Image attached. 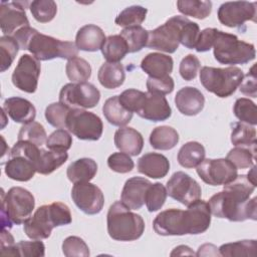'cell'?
Segmentation results:
<instances>
[{"label":"cell","mask_w":257,"mask_h":257,"mask_svg":"<svg viewBox=\"0 0 257 257\" xmlns=\"http://www.w3.org/2000/svg\"><path fill=\"white\" fill-rule=\"evenodd\" d=\"M255 188L246 175H238L232 182L224 185L223 191L210 198L208 205L211 214L231 222H243L248 219L256 221L257 198L250 199Z\"/></svg>","instance_id":"obj_1"},{"label":"cell","mask_w":257,"mask_h":257,"mask_svg":"<svg viewBox=\"0 0 257 257\" xmlns=\"http://www.w3.org/2000/svg\"><path fill=\"white\" fill-rule=\"evenodd\" d=\"M211 224V211L208 202L197 200L187 210L168 209L155 218L153 228L161 236L197 235L208 230Z\"/></svg>","instance_id":"obj_2"},{"label":"cell","mask_w":257,"mask_h":257,"mask_svg":"<svg viewBox=\"0 0 257 257\" xmlns=\"http://www.w3.org/2000/svg\"><path fill=\"white\" fill-rule=\"evenodd\" d=\"M71 221L72 218L68 206L61 202H53L49 205L40 206L24 222L23 230L30 239L42 240L51 235L53 228L68 225Z\"/></svg>","instance_id":"obj_3"},{"label":"cell","mask_w":257,"mask_h":257,"mask_svg":"<svg viewBox=\"0 0 257 257\" xmlns=\"http://www.w3.org/2000/svg\"><path fill=\"white\" fill-rule=\"evenodd\" d=\"M106 224L109 237L115 241H135L145 231L142 216L132 212L121 201H116L109 207Z\"/></svg>","instance_id":"obj_4"},{"label":"cell","mask_w":257,"mask_h":257,"mask_svg":"<svg viewBox=\"0 0 257 257\" xmlns=\"http://www.w3.org/2000/svg\"><path fill=\"white\" fill-rule=\"evenodd\" d=\"M1 203L2 228L24 224L35 207V199L32 193L21 187H12L7 193L2 190Z\"/></svg>","instance_id":"obj_5"},{"label":"cell","mask_w":257,"mask_h":257,"mask_svg":"<svg viewBox=\"0 0 257 257\" xmlns=\"http://www.w3.org/2000/svg\"><path fill=\"white\" fill-rule=\"evenodd\" d=\"M214 57L222 64H245L255 58L256 51L252 43L239 40L234 34L217 30L213 44Z\"/></svg>","instance_id":"obj_6"},{"label":"cell","mask_w":257,"mask_h":257,"mask_svg":"<svg viewBox=\"0 0 257 257\" xmlns=\"http://www.w3.org/2000/svg\"><path fill=\"white\" fill-rule=\"evenodd\" d=\"M243 77L242 69L236 66L225 68L204 66L200 70L202 85L221 98L231 96L241 84Z\"/></svg>","instance_id":"obj_7"},{"label":"cell","mask_w":257,"mask_h":257,"mask_svg":"<svg viewBox=\"0 0 257 257\" xmlns=\"http://www.w3.org/2000/svg\"><path fill=\"white\" fill-rule=\"evenodd\" d=\"M24 50H28L39 61L54 58L69 60L78 55V49L75 43L62 41L52 36L39 33L36 29L28 38Z\"/></svg>","instance_id":"obj_8"},{"label":"cell","mask_w":257,"mask_h":257,"mask_svg":"<svg viewBox=\"0 0 257 257\" xmlns=\"http://www.w3.org/2000/svg\"><path fill=\"white\" fill-rule=\"evenodd\" d=\"M66 128L77 139L83 141H97L103 131V124L98 115L83 108L70 109Z\"/></svg>","instance_id":"obj_9"},{"label":"cell","mask_w":257,"mask_h":257,"mask_svg":"<svg viewBox=\"0 0 257 257\" xmlns=\"http://www.w3.org/2000/svg\"><path fill=\"white\" fill-rule=\"evenodd\" d=\"M100 99L99 90L89 82H70L62 86L59 102L72 108H92Z\"/></svg>","instance_id":"obj_10"},{"label":"cell","mask_w":257,"mask_h":257,"mask_svg":"<svg viewBox=\"0 0 257 257\" xmlns=\"http://www.w3.org/2000/svg\"><path fill=\"white\" fill-rule=\"evenodd\" d=\"M196 170L202 181L211 186H224L238 176V169L227 159H204Z\"/></svg>","instance_id":"obj_11"},{"label":"cell","mask_w":257,"mask_h":257,"mask_svg":"<svg viewBox=\"0 0 257 257\" xmlns=\"http://www.w3.org/2000/svg\"><path fill=\"white\" fill-rule=\"evenodd\" d=\"M181 34L178 17L173 16L163 25L149 31L147 46L151 49L174 53L180 45Z\"/></svg>","instance_id":"obj_12"},{"label":"cell","mask_w":257,"mask_h":257,"mask_svg":"<svg viewBox=\"0 0 257 257\" xmlns=\"http://www.w3.org/2000/svg\"><path fill=\"white\" fill-rule=\"evenodd\" d=\"M166 189L171 198L187 207L199 200L202 195V189L198 182L182 171L172 175L167 182Z\"/></svg>","instance_id":"obj_13"},{"label":"cell","mask_w":257,"mask_h":257,"mask_svg":"<svg viewBox=\"0 0 257 257\" xmlns=\"http://www.w3.org/2000/svg\"><path fill=\"white\" fill-rule=\"evenodd\" d=\"M256 2L248 1L225 2L218 9V19L230 28L241 27L246 21L256 22Z\"/></svg>","instance_id":"obj_14"},{"label":"cell","mask_w":257,"mask_h":257,"mask_svg":"<svg viewBox=\"0 0 257 257\" xmlns=\"http://www.w3.org/2000/svg\"><path fill=\"white\" fill-rule=\"evenodd\" d=\"M41 65L33 55L23 54L12 73L13 85L27 93H33L37 89Z\"/></svg>","instance_id":"obj_15"},{"label":"cell","mask_w":257,"mask_h":257,"mask_svg":"<svg viewBox=\"0 0 257 257\" xmlns=\"http://www.w3.org/2000/svg\"><path fill=\"white\" fill-rule=\"evenodd\" d=\"M71 198L76 207L86 215L98 214L104 205L101 190L89 182L75 183L71 189Z\"/></svg>","instance_id":"obj_16"},{"label":"cell","mask_w":257,"mask_h":257,"mask_svg":"<svg viewBox=\"0 0 257 257\" xmlns=\"http://www.w3.org/2000/svg\"><path fill=\"white\" fill-rule=\"evenodd\" d=\"M29 2L16 1L0 3V26L4 35L10 36L18 29L29 26V20L26 16V8Z\"/></svg>","instance_id":"obj_17"},{"label":"cell","mask_w":257,"mask_h":257,"mask_svg":"<svg viewBox=\"0 0 257 257\" xmlns=\"http://www.w3.org/2000/svg\"><path fill=\"white\" fill-rule=\"evenodd\" d=\"M137 114L154 122L163 121L172 115V108L164 95L147 92L143 105Z\"/></svg>","instance_id":"obj_18"},{"label":"cell","mask_w":257,"mask_h":257,"mask_svg":"<svg viewBox=\"0 0 257 257\" xmlns=\"http://www.w3.org/2000/svg\"><path fill=\"white\" fill-rule=\"evenodd\" d=\"M152 183L142 177H133L125 181L121 194V202L131 210H139L145 204L146 194Z\"/></svg>","instance_id":"obj_19"},{"label":"cell","mask_w":257,"mask_h":257,"mask_svg":"<svg viewBox=\"0 0 257 257\" xmlns=\"http://www.w3.org/2000/svg\"><path fill=\"white\" fill-rule=\"evenodd\" d=\"M175 103L182 114L193 116L200 113L204 108L205 97L198 88L185 86L177 92Z\"/></svg>","instance_id":"obj_20"},{"label":"cell","mask_w":257,"mask_h":257,"mask_svg":"<svg viewBox=\"0 0 257 257\" xmlns=\"http://www.w3.org/2000/svg\"><path fill=\"white\" fill-rule=\"evenodd\" d=\"M3 109L12 120L22 124L33 121L36 116V109L32 102L18 96L6 98L3 102Z\"/></svg>","instance_id":"obj_21"},{"label":"cell","mask_w":257,"mask_h":257,"mask_svg":"<svg viewBox=\"0 0 257 257\" xmlns=\"http://www.w3.org/2000/svg\"><path fill=\"white\" fill-rule=\"evenodd\" d=\"M138 171L152 179H161L170 171V162L162 154L147 153L138 161Z\"/></svg>","instance_id":"obj_22"},{"label":"cell","mask_w":257,"mask_h":257,"mask_svg":"<svg viewBox=\"0 0 257 257\" xmlns=\"http://www.w3.org/2000/svg\"><path fill=\"white\" fill-rule=\"evenodd\" d=\"M105 39L104 32L100 27L94 24H86L77 31L75 45L78 50L94 52L101 49Z\"/></svg>","instance_id":"obj_23"},{"label":"cell","mask_w":257,"mask_h":257,"mask_svg":"<svg viewBox=\"0 0 257 257\" xmlns=\"http://www.w3.org/2000/svg\"><path fill=\"white\" fill-rule=\"evenodd\" d=\"M114 145L120 151L130 156H138L142 153L144 139L140 132L130 126H122L114 133Z\"/></svg>","instance_id":"obj_24"},{"label":"cell","mask_w":257,"mask_h":257,"mask_svg":"<svg viewBox=\"0 0 257 257\" xmlns=\"http://www.w3.org/2000/svg\"><path fill=\"white\" fill-rule=\"evenodd\" d=\"M9 157L4 168L5 174L9 179L18 182H27L34 177L36 168L31 160L20 155Z\"/></svg>","instance_id":"obj_25"},{"label":"cell","mask_w":257,"mask_h":257,"mask_svg":"<svg viewBox=\"0 0 257 257\" xmlns=\"http://www.w3.org/2000/svg\"><path fill=\"white\" fill-rule=\"evenodd\" d=\"M173 58L167 54L153 52L147 54L141 62V68L150 77H165L173 71Z\"/></svg>","instance_id":"obj_26"},{"label":"cell","mask_w":257,"mask_h":257,"mask_svg":"<svg viewBox=\"0 0 257 257\" xmlns=\"http://www.w3.org/2000/svg\"><path fill=\"white\" fill-rule=\"evenodd\" d=\"M97 173V164L90 158H81L72 162L66 171L68 180L75 184L91 181Z\"/></svg>","instance_id":"obj_27"},{"label":"cell","mask_w":257,"mask_h":257,"mask_svg":"<svg viewBox=\"0 0 257 257\" xmlns=\"http://www.w3.org/2000/svg\"><path fill=\"white\" fill-rule=\"evenodd\" d=\"M105 119L112 125L124 126L133 118V112L125 109L118 100V95H113L105 100L102 106Z\"/></svg>","instance_id":"obj_28"},{"label":"cell","mask_w":257,"mask_h":257,"mask_svg":"<svg viewBox=\"0 0 257 257\" xmlns=\"http://www.w3.org/2000/svg\"><path fill=\"white\" fill-rule=\"evenodd\" d=\"M68 159V154L62 151L40 149L36 162V172L41 175H49L61 167Z\"/></svg>","instance_id":"obj_29"},{"label":"cell","mask_w":257,"mask_h":257,"mask_svg":"<svg viewBox=\"0 0 257 257\" xmlns=\"http://www.w3.org/2000/svg\"><path fill=\"white\" fill-rule=\"evenodd\" d=\"M97 78L99 83L107 89H114L119 87L124 79V68L120 63L104 62L97 72Z\"/></svg>","instance_id":"obj_30"},{"label":"cell","mask_w":257,"mask_h":257,"mask_svg":"<svg viewBox=\"0 0 257 257\" xmlns=\"http://www.w3.org/2000/svg\"><path fill=\"white\" fill-rule=\"evenodd\" d=\"M206 151L202 144L198 142H188L181 147L178 152V162L186 169L197 168L205 159Z\"/></svg>","instance_id":"obj_31"},{"label":"cell","mask_w":257,"mask_h":257,"mask_svg":"<svg viewBox=\"0 0 257 257\" xmlns=\"http://www.w3.org/2000/svg\"><path fill=\"white\" fill-rule=\"evenodd\" d=\"M179 143L178 132L169 125L155 127L150 135V144L156 150L168 151L177 146Z\"/></svg>","instance_id":"obj_32"},{"label":"cell","mask_w":257,"mask_h":257,"mask_svg":"<svg viewBox=\"0 0 257 257\" xmlns=\"http://www.w3.org/2000/svg\"><path fill=\"white\" fill-rule=\"evenodd\" d=\"M100 50L106 62L112 63H118L128 53L126 42L119 34L106 37Z\"/></svg>","instance_id":"obj_33"},{"label":"cell","mask_w":257,"mask_h":257,"mask_svg":"<svg viewBox=\"0 0 257 257\" xmlns=\"http://www.w3.org/2000/svg\"><path fill=\"white\" fill-rule=\"evenodd\" d=\"M119 35L126 42L128 53L141 51L147 46L149 39V31L141 25L125 27L120 31Z\"/></svg>","instance_id":"obj_34"},{"label":"cell","mask_w":257,"mask_h":257,"mask_svg":"<svg viewBox=\"0 0 257 257\" xmlns=\"http://www.w3.org/2000/svg\"><path fill=\"white\" fill-rule=\"evenodd\" d=\"M229 160L237 169H247L255 165L256 145L236 146L227 155Z\"/></svg>","instance_id":"obj_35"},{"label":"cell","mask_w":257,"mask_h":257,"mask_svg":"<svg viewBox=\"0 0 257 257\" xmlns=\"http://www.w3.org/2000/svg\"><path fill=\"white\" fill-rule=\"evenodd\" d=\"M177 7L185 16L205 19L211 14L212 2L200 0H179L177 1Z\"/></svg>","instance_id":"obj_36"},{"label":"cell","mask_w":257,"mask_h":257,"mask_svg":"<svg viewBox=\"0 0 257 257\" xmlns=\"http://www.w3.org/2000/svg\"><path fill=\"white\" fill-rule=\"evenodd\" d=\"M221 256L234 257V256H252L256 255L257 242L256 240H241L232 243H226L219 248Z\"/></svg>","instance_id":"obj_37"},{"label":"cell","mask_w":257,"mask_h":257,"mask_svg":"<svg viewBox=\"0 0 257 257\" xmlns=\"http://www.w3.org/2000/svg\"><path fill=\"white\" fill-rule=\"evenodd\" d=\"M65 72L71 82H84L91 76V66L85 59L76 56L67 61Z\"/></svg>","instance_id":"obj_38"},{"label":"cell","mask_w":257,"mask_h":257,"mask_svg":"<svg viewBox=\"0 0 257 257\" xmlns=\"http://www.w3.org/2000/svg\"><path fill=\"white\" fill-rule=\"evenodd\" d=\"M148 9L141 5H132L124 8L115 18L116 25L121 27L138 26L142 24L147 16Z\"/></svg>","instance_id":"obj_39"},{"label":"cell","mask_w":257,"mask_h":257,"mask_svg":"<svg viewBox=\"0 0 257 257\" xmlns=\"http://www.w3.org/2000/svg\"><path fill=\"white\" fill-rule=\"evenodd\" d=\"M177 17L181 34L180 43L189 49H195L201 32L199 25L196 22L189 20L185 16L177 15Z\"/></svg>","instance_id":"obj_40"},{"label":"cell","mask_w":257,"mask_h":257,"mask_svg":"<svg viewBox=\"0 0 257 257\" xmlns=\"http://www.w3.org/2000/svg\"><path fill=\"white\" fill-rule=\"evenodd\" d=\"M255 126L245 122H235L231 132V143L236 146L257 145Z\"/></svg>","instance_id":"obj_41"},{"label":"cell","mask_w":257,"mask_h":257,"mask_svg":"<svg viewBox=\"0 0 257 257\" xmlns=\"http://www.w3.org/2000/svg\"><path fill=\"white\" fill-rule=\"evenodd\" d=\"M18 141H27L38 147L46 143L47 135L44 126L37 121H30L23 124L18 133Z\"/></svg>","instance_id":"obj_42"},{"label":"cell","mask_w":257,"mask_h":257,"mask_svg":"<svg viewBox=\"0 0 257 257\" xmlns=\"http://www.w3.org/2000/svg\"><path fill=\"white\" fill-rule=\"evenodd\" d=\"M33 18L40 23L50 22L57 13V5L52 0H35L29 5Z\"/></svg>","instance_id":"obj_43"},{"label":"cell","mask_w":257,"mask_h":257,"mask_svg":"<svg viewBox=\"0 0 257 257\" xmlns=\"http://www.w3.org/2000/svg\"><path fill=\"white\" fill-rule=\"evenodd\" d=\"M233 112L241 122H245L253 126L257 124L256 104L251 99L246 97L236 99L233 106Z\"/></svg>","instance_id":"obj_44"},{"label":"cell","mask_w":257,"mask_h":257,"mask_svg":"<svg viewBox=\"0 0 257 257\" xmlns=\"http://www.w3.org/2000/svg\"><path fill=\"white\" fill-rule=\"evenodd\" d=\"M19 49L20 47L13 36L3 35L0 37L1 72H4L11 66Z\"/></svg>","instance_id":"obj_45"},{"label":"cell","mask_w":257,"mask_h":257,"mask_svg":"<svg viewBox=\"0 0 257 257\" xmlns=\"http://www.w3.org/2000/svg\"><path fill=\"white\" fill-rule=\"evenodd\" d=\"M168 193L166 187L161 183L152 184L146 194L145 204L149 212H156L160 210L167 199Z\"/></svg>","instance_id":"obj_46"},{"label":"cell","mask_w":257,"mask_h":257,"mask_svg":"<svg viewBox=\"0 0 257 257\" xmlns=\"http://www.w3.org/2000/svg\"><path fill=\"white\" fill-rule=\"evenodd\" d=\"M70 108L61 102H53L45 108V118L49 124L57 128H66V119Z\"/></svg>","instance_id":"obj_47"},{"label":"cell","mask_w":257,"mask_h":257,"mask_svg":"<svg viewBox=\"0 0 257 257\" xmlns=\"http://www.w3.org/2000/svg\"><path fill=\"white\" fill-rule=\"evenodd\" d=\"M62 252L66 257H88L89 248L86 243L77 236H69L62 242Z\"/></svg>","instance_id":"obj_48"},{"label":"cell","mask_w":257,"mask_h":257,"mask_svg":"<svg viewBox=\"0 0 257 257\" xmlns=\"http://www.w3.org/2000/svg\"><path fill=\"white\" fill-rule=\"evenodd\" d=\"M146 95H147V92H144L135 88H130L122 91L118 95V100L125 109L134 113L140 110L146 98Z\"/></svg>","instance_id":"obj_49"},{"label":"cell","mask_w":257,"mask_h":257,"mask_svg":"<svg viewBox=\"0 0 257 257\" xmlns=\"http://www.w3.org/2000/svg\"><path fill=\"white\" fill-rule=\"evenodd\" d=\"M72 145V137L64 128L54 131L46 140L45 146L49 150L67 152Z\"/></svg>","instance_id":"obj_50"},{"label":"cell","mask_w":257,"mask_h":257,"mask_svg":"<svg viewBox=\"0 0 257 257\" xmlns=\"http://www.w3.org/2000/svg\"><path fill=\"white\" fill-rule=\"evenodd\" d=\"M107 166L113 172L126 174L133 171L135 164L130 155L123 152H117V153L111 154L108 157Z\"/></svg>","instance_id":"obj_51"},{"label":"cell","mask_w":257,"mask_h":257,"mask_svg":"<svg viewBox=\"0 0 257 257\" xmlns=\"http://www.w3.org/2000/svg\"><path fill=\"white\" fill-rule=\"evenodd\" d=\"M17 256L24 257H43L45 255V246L42 241H20L15 244Z\"/></svg>","instance_id":"obj_52"},{"label":"cell","mask_w":257,"mask_h":257,"mask_svg":"<svg viewBox=\"0 0 257 257\" xmlns=\"http://www.w3.org/2000/svg\"><path fill=\"white\" fill-rule=\"evenodd\" d=\"M175 82L174 79L168 75L165 77H148L147 79V88L148 92L157 93V94H169L174 90Z\"/></svg>","instance_id":"obj_53"},{"label":"cell","mask_w":257,"mask_h":257,"mask_svg":"<svg viewBox=\"0 0 257 257\" xmlns=\"http://www.w3.org/2000/svg\"><path fill=\"white\" fill-rule=\"evenodd\" d=\"M201 63L199 58L194 54H188L182 59L180 63L179 72L183 79L191 81L196 78Z\"/></svg>","instance_id":"obj_54"},{"label":"cell","mask_w":257,"mask_h":257,"mask_svg":"<svg viewBox=\"0 0 257 257\" xmlns=\"http://www.w3.org/2000/svg\"><path fill=\"white\" fill-rule=\"evenodd\" d=\"M257 74H256V64H253L246 75H244L241 84L239 85L240 91L247 95L255 98L257 96Z\"/></svg>","instance_id":"obj_55"},{"label":"cell","mask_w":257,"mask_h":257,"mask_svg":"<svg viewBox=\"0 0 257 257\" xmlns=\"http://www.w3.org/2000/svg\"><path fill=\"white\" fill-rule=\"evenodd\" d=\"M216 28H206L200 32L197 44H196V51L198 52H206L209 51L214 44V40L217 33Z\"/></svg>","instance_id":"obj_56"},{"label":"cell","mask_w":257,"mask_h":257,"mask_svg":"<svg viewBox=\"0 0 257 257\" xmlns=\"http://www.w3.org/2000/svg\"><path fill=\"white\" fill-rule=\"evenodd\" d=\"M1 254L8 256H17L14 238L6 230V228H2L1 232Z\"/></svg>","instance_id":"obj_57"},{"label":"cell","mask_w":257,"mask_h":257,"mask_svg":"<svg viewBox=\"0 0 257 257\" xmlns=\"http://www.w3.org/2000/svg\"><path fill=\"white\" fill-rule=\"evenodd\" d=\"M197 256H216L220 255L219 249L213 244H204L199 247L198 252L196 253Z\"/></svg>","instance_id":"obj_58"},{"label":"cell","mask_w":257,"mask_h":257,"mask_svg":"<svg viewBox=\"0 0 257 257\" xmlns=\"http://www.w3.org/2000/svg\"><path fill=\"white\" fill-rule=\"evenodd\" d=\"M174 255H196V254L191 250L189 246L180 245L172 251L171 256H174Z\"/></svg>","instance_id":"obj_59"},{"label":"cell","mask_w":257,"mask_h":257,"mask_svg":"<svg viewBox=\"0 0 257 257\" xmlns=\"http://www.w3.org/2000/svg\"><path fill=\"white\" fill-rule=\"evenodd\" d=\"M246 176H247L248 180H249L253 185L256 186V167H255V165L252 166V169L249 171V173H248Z\"/></svg>","instance_id":"obj_60"}]
</instances>
